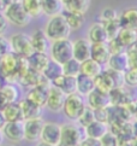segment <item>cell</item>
Instances as JSON below:
<instances>
[{
	"label": "cell",
	"instance_id": "1",
	"mask_svg": "<svg viewBox=\"0 0 137 146\" xmlns=\"http://www.w3.org/2000/svg\"><path fill=\"white\" fill-rule=\"evenodd\" d=\"M43 32L51 41H55V40L68 38L71 34V29L68 27L65 17L61 13L53 17H49V19L46 22Z\"/></svg>",
	"mask_w": 137,
	"mask_h": 146
},
{
	"label": "cell",
	"instance_id": "2",
	"mask_svg": "<svg viewBox=\"0 0 137 146\" xmlns=\"http://www.w3.org/2000/svg\"><path fill=\"white\" fill-rule=\"evenodd\" d=\"M3 15L7 19V22L10 24H13L16 27L24 28L27 25H29L31 22V17L24 10L23 5L20 4V0L9 5L6 7H4Z\"/></svg>",
	"mask_w": 137,
	"mask_h": 146
},
{
	"label": "cell",
	"instance_id": "3",
	"mask_svg": "<svg viewBox=\"0 0 137 146\" xmlns=\"http://www.w3.org/2000/svg\"><path fill=\"white\" fill-rule=\"evenodd\" d=\"M87 106L88 105L87 102L84 100V97L78 94V93H73V94L66 96L61 111L64 112L65 117H67L68 119L77 121Z\"/></svg>",
	"mask_w": 137,
	"mask_h": 146
},
{
	"label": "cell",
	"instance_id": "4",
	"mask_svg": "<svg viewBox=\"0 0 137 146\" xmlns=\"http://www.w3.org/2000/svg\"><path fill=\"white\" fill-rule=\"evenodd\" d=\"M86 138L84 128L80 124L65 123L61 124L60 143L58 146H80L81 141Z\"/></svg>",
	"mask_w": 137,
	"mask_h": 146
},
{
	"label": "cell",
	"instance_id": "5",
	"mask_svg": "<svg viewBox=\"0 0 137 146\" xmlns=\"http://www.w3.org/2000/svg\"><path fill=\"white\" fill-rule=\"evenodd\" d=\"M73 58L72 52V41L66 39H60L52 41L51 44V59H53L60 64L66 63L67 60Z\"/></svg>",
	"mask_w": 137,
	"mask_h": 146
},
{
	"label": "cell",
	"instance_id": "6",
	"mask_svg": "<svg viewBox=\"0 0 137 146\" xmlns=\"http://www.w3.org/2000/svg\"><path fill=\"white\" fill-rule=\"evenodd\" d=\"M10 42H11V50L14 54L28 58L29 56L34 53V48L30 41V35L28 34L14 33L10 39Z\"/></svg>",
	"mask_w": 137,
	"mask_h": 146
},
{
	"label": "cell",
	"instance_id": "7",
	"mask_svg": "<svg viewBox=\"0 0 137 146\" xmlns=\"http://www.w3.org/2000/svg\"><path fill=\"white\" fill-rule=\"evenodd\" d=\"M19 56L14 54L13 52L0 57V74L4 79L12 80L17 77V66H18Z\"/></svg>",
	"mask_w": 137,
	"mask_h": 146
},
{
	"label": "cell",
	"instance_id": "8",
	"mask_svg": "<svg viewBox=\"0 0 137 146\" xmlns=\"http://www.w3.org/2000/svg\"><path fill=\"white\" fill-rule=\"evenodd\" d=\"M45 121L40 118L24 121V140L28 143H39L41 140V133Z\"/></svg>",
	"mask_w": 137,
	"mask_h": 146
},
{
	"label": "cell",
	"instance_id": "9",
	"mask_svg": "<svg viewBox=\"0 0 137 146\" xmlns=\"http://www.w3.org/2000/svg\"><path fill=\"white\" fill-rule=\"evenodd\" d=\"M1 132L10 143H20L22 140H24V121L6 122Z\"/></svg>",
	"mask_w": 137,
	"mask_h": 146
},
{
	"label": "cell",
	"instance_id": "10",
	"mask_svg": "<svg viewBox=\"0 0 137 146\" xmlns=\"http://www.w3.org/2000/svg\"><path fill=\"white\" fill-rule=\"evenodd\" d=\"M61 124L57 122H45L41 133V141L58 146L60 143Z\"/></svg>",
	"mask_w": 137,
	"mask_h": 146
},
{
	"label": "cell",
	"instance_id": "11",
	"mask_svg": "<svg viewBox=\"0 0 137 146\" xmlns=\"http://www.w3.org/2000/svg\"><path fill=\"white\" fill-rule=\"evenodd\" d=\"M66 96L63 93L59 88L51 86L48 90V96H47L46 108L52 112H59L63 110Z\"/></svg>",
	"mask_w": 137,
	"mask_h": 146
},
{
	"label": "cell",
	"instance_id": "12",
	"mask_svg": "<svg viewBox=\"0 0 137 146\" xmlns=\"http://www.w3.org/2000/svg\"><path fill=\"white\" fill-rule=\"evenodd\" d=\"M90 48H92V42L88 39L81 38L72 41L73 58L78 60L80 63H83V62L90 58Z\"/></svg>",
	"mask_w": 137,
	"mask_h": 146
},
{
	"label": "cell",
	"instance_id": "13",
	"mask_svg": "<svg viewBox=\"0 0 137 146\" xmlns=\"http://www.w3.org/2000/svg\"><path fill=\"white\" fill-rule=\"evenodd\" d=\"M87 105L90 109H93V110L106 109V108L112 106L109 93H105L99 90H94L87 97Z\"/></svg>",
	"mask_w": 137,
	"mask_h": 146
},
{
	"label": "cell",
	"instance_id": "14",
	"mask_svg": "<svg viewBox=\"0 0 137 146\" xmlns=\"http://www.w3.org/2000/svg\"><path fill=\"white\" fill-rule=\"evenodd\" d=\"M51 87V86H49ZM49 87L47 86H36V87H31L29 88V91L27 93L25 99L29 100L30 103L35 104L39 108H43L46 106V102H47V96H48V90Z\"/></svg>",
	"mask_w": 137,
	"mask_h": 146
},
{
	"label": "cell",
	"instance_id": "15",
	"mask_svg": "<svg viewBox=\"0 0 137 146\" xmlns=\"http://www.w3.org/2000/svg\"><path fill=\"white\" fill-rule=\"evenodd\" d=\"M51 85L57 87V88H59V90L64 93L65 96H70V94H73V93H77L76 77L61 75L59 79H57L55 81H53Z\"/></svg>",
	"mask_w": 137,
	"mask_h": 146
},
{
	"label": "cell",
	"instance_id": "16",
	"mask_svg": "<svg viewBox=\"0 0 137 146\" xmlns=\"http://www.w3.org/2000/svg\"><path fill=\"white\" fill-rule=\"evenodd\" d=\"M30 41H31V45H33L34 52H43V53H46L47 50L51 47L49 45L51 40L47 38L45 32L41 29L34 30L33 34L30 35Z\"/></svg>",
	"mask_w": 137,
	"mask_h": 146
},
{
	"label": "cell",
	"instance_id": "17",
	"mask_svg": "<svg viewBox=\"0 0 137 146\" xmlns=\"http://www.w3.org/2000/svg\"><path fill=\"white\" fill-rule=\"evenodd\" d=\"M108 132H109L108 123H105V122H101V121H96V119L93 123H90L89 126H87L86 128H84L86 137L93 138V139H99V140H101Z\"/></svg>",
	"mask_w": 137,
	"mask_h": 146
},
{
	"label": "cell",
	"instance_id": "18",
	"mask_svg": "<svg viewBox=\"0 0 137 146\" xmlns=\"http://www.w3.org/2000/svg\"><path fill=\"white\" fill-rule=\"evenodd\" d=\"M111 57V53L108 51L107 44L102 42V44H92V48H90V58L97 62L99 64L105 65L108 63V59Z\"/></svg>",
	"mask_w": 137,
	"mask_h": 146
},
{
	"label": "cell",
	"instance_id": "19",
	"mask_svg": "<svg viewBox=\"0 0 137 146\" xmlns=\"http://www.w3.org/2000/svg\"><path fill=\"white\" fill-rule=\"evenodd\" d=\"M108 69H112L115 70L118 72H124L126 71L130 68L129 65V58H128V54L126 52H122V53H117V54H112L108 59Z\"/></svg>",
	"mask_w": 137,
	"mask_h": 146
},
{
	"label": "cell",
	"instance_id": "20",
	"mask_svg": "<svg viewBox=\"0 0 137 146\" xmlns=\"http://www.w3.org/2000/svg\"><path fill=\"white\" fill-rule=\"evenodd\" d=\"M88 40L92 44H102V42H107L108 36L106 33L102 23H94L90 25V28L88 30Z\"/></svg>",
	"mask_w": 137,
	"mask_h": 146
},
{
	"label": "cell",
	"instance_id": "21",
	"mask_svg": "<svg viewBox=\"0 0 137 146\" xmlns=\"http://www.w3.org/2000/svg\"><path fill=\"white\" fill-rule=\"evenodd\" d=\"M119 23L122 28L137 30V9H126L119 15Z\"/></svg>",
	"mask_w": 137,
	"mask_h": 146
},
{
	"label": "cell",
	"instance_id": "22",
	"mask_svg": "<svg viewBox=\"0 0 137 146\" xmlns=\"http://www.w3.org/2000/svg\"><path fill=\"white\" fill-rule=\"evenodd\" d=\"M49 60L51 58L47 56V53H43V52H34L33 54L28 57L29 68L34 71L41 72V74Z\"/></svg>",
	"mask_w": 137,
	"mask_h": 146
},
{
	"label": "cell",
	"instance_id": "23",
	"mask_svg": "<svg viewBox=\"0 0 137 146\" xmlns=\"http://www.w3.org/2000/svg\"><path fill=\"white\" fill-rule=\"evenodd\" d=\"M20 110H22V115H23V119L27 121V119H34V118H40L42 117V108L36 106L35 104L30 103L27 99H23L19 103Z\"/></svg>",
	"mask_w": 137,
	"mask_h": 146
},
{
	"label": "cell",
	"instance_id": "24",
	"mask_svg": "<svg viewBox=\"0 0 137 146\" xmlns=\"http://www.w3.org/2000/svg\"><path fill=\"white\" fill-rule=\"evenodd\" d=\"M111 104L112 106H126L131 104V99L128 96L125 87H115L109 92Z\"/></svg>",
	"mask_w": 137,
	"mask_h": 146
},
{
	"label": "cell",
	"instance_id": "25",
	"mask_svg": "<svg viewBox=\"0 0 137 146\" xmlns=\"http://www.w3.org/2000/svg\"><path fill=\"white\" fill-rule=\"evenodd\" d=\"M42 13L48 17H53L64 12L63 0H41Z\"/></svg>",
	"mask_w": 137,
	"mask_h": 146
},
{
	"label": "cell",
	"instance_id": "26",
	"mask_svg": "<svg viewBox=\"0 0 137 146\" xmlns=\"http://www.w3.org/2000/svg\"><path fill=\"white\" fill-rule=\"evenodd\" d=\"M77 82V93L83 97H88L90 93L95 90V82L94 79L89 77L84 74H80L76 77Z\"/></svg>",
	"mask_w": 137,
	"mask_h": 146
},
{
	"label": "cell",
	"instance_id": "27",
	"mask_svg": "<svg viewBox=\"0 0 137 146\" xmlns=\"http://www.w3.org/2000/svg\"><path fill=\"white\" fill-rule=\"evenodd\" d=\"M1 112L5 117V121L6 122H16V121H24L23 119V115H22V110H20V106L18 103H10L6 104L3 109Z\"/></svg>",
	"mask_w": 137,
	"mask_h": 146
},
{
	"label": "cell",
	"instance_id": "28",
	"mask_svg": "<svg viewBox=\"0 0 137 146\" xmlns=\"http://www.w3.org/2000/svg\"><path fill=\"white\" fill-rule=\"evenodd\" d=\"M65 11H71L81 15H86V12L90 7L92 0H63Z\"/></svg>",
	"mask_w": 137,
	"mask_h": 146
},
{
	"label": "cell",
	"instance_id": "29",
	"mask_svg": "<svg viewBox=\"0 0 137 146\" xmlns=\"http://www.w3.org/2000/svg\"><path fill=\"white\" fill-rule=\"evenodd\" d=\"M42 75L45 76V79H47L52 83L57 79H59L61 75H64L63 74V64L51 59L48 62V64H47L46 68L43 69V71H42Z\"/></svg>",
	"mask_w": 137,
	"mask_h": 146
},
{
	"label": "cell",
	"instance_id": "30",
	"mask_svg": "<svg viewBox=\"0 0 137 146\" xmlns=\"http://www.w3.org/2000/svg\"><path fill=\"white\" fill-rule=\"evenodd\" d=\"M94 82H95V90H99L105 93H109L113 88H115L114 82L112 80V77H111V75L107 72V70L102 71L100 75H97L94 79Z\"/></svg>",
	"mask_w": 137,
	"mask_h": 146
},
{
	"label": "cell",
	"instance_id": "31",
	"mask_svg": "<svg viewBox=\"0 0 137 146\" xmlns=\"http://www.w3.org/2000/svg\"><path fill=\"white\" fill-rule=\"evenodd\" d=\"M102 65L99 64L97 62H95L94 59L89 58L86 62L81 63V74H84L92 79H95L97 75H100L102 72Z\"/></svg>",
	"mask_w": 137,
	"mask_h": 146
},
{
	"label": "cell",
	"instance_id": "32",
	"mask_svg": "<svg viewBox=\"0 0 137 146\" xmlns=\"http://www.w3.org/2000/svg\"><path fill=\"white\" fill-rule=\"evenodd\" d=\"M63 16L65 17L66 22H67L68 27H70L71 30L81 29L83 27V24L86 23L84 15H81V13H76V12H71V11H65V10H64Z\"/></svg>",
	"mask_w": 137,
	"mask_h": 146
},
{
	"label": "cell",
	"instance_id": "33",
	"mask_svg": "<svg viewBox=\"0 0 137 146\" xmlns=\"http://www.w3.org/2000/svg\"><path fill=\"white\" fill-rule=\"evenodd\" d=\"M0 93L4 97L5 102L7 104L10 103H17V99L19 97L18 88L13 83H5L4 86L0 87Z\"/></svg>",
	"mask_w": 137,
	"mask_h": 146
},
{
	"label": "cell",
	"instance_id": "34",
	"mask_svg": "<svg viewBox=\"0 0 137 146\" xmlns=\"http://www.w3.org/2000/svg\"><path fill=\"white\" fill-rule=\"evenodd\" d=\"M20 4L23 5L24 10L31 18L39 17L42 13L41 0H20Z\"/></svg>",
	"mask_w": 137,
	"mask_h": 146
},
{
	"label": "cell",
	"instance_id": "35",
	"mask_svg": "<svg viewBox=\"0 0 137 146\" xmlns=\"http://www.w3.org/2000/svg\"><path fill=\"white\" fill-rule=\"evenodd\" d=\"M117 38L126 50L130 45H132L135 41H137V32L136 30H132V29L122 28Z\"/></svg>",
	"mask_w": 137,
	"mask_h": 146
},
{
	"label": "cell",
	"instance_id": "36",
	"mask_svg": "<svg viewBox=\"0 0 137 146\" xmlns=\"http://www.w3.org/2000/svg\"><path fill=\"white\" fill-rule=\"evenodd\" d=\"M63 74L71 77H77L81 74V63L75 58L67 60L63 64Z\"/></svg>",
	"mask_w": 137,
	"mask_h": 146
},
{
	"label": "cell",
	"instance_id": "37",
	"mask_svg": "<svg viewBox=\"0 0 137 146\" xmlns=\"http://www.w3.org/2000/svg\"><path fill=\"white\" fill-rule=\"evenodd\" d=\"M95 121V113H94V110L90 109L89 106L86 108V110L83 111V113L80 116V118L77 119L78 124L82 127V128H86L87 126H89L90 123H93Z\"/></svg>",
	"mask_w": 137,
	"mask_h": 146
},
{
	"label": "cell",
	"instance_id": "38",
	"mask_svg": "<svg viewBox=\"0 0 137 146\" xmlns=\"http://www.w3.org/2000/svg\"><path fill=\"white\" fill-rule=\"evenodd\" d=\"M103 27L106 29V33H107V36H108V40L109 39H113V38H117L120 29V23H119V17L114 21H111V22H107V23H103Z\"/></svg>",
	"mask_w": 137,
	"mask_h": 146
},
{
	"label": "cell",
	"instance_id": "39",
	"mask_svg": "<svg viewBox=\"0 0 137 146\" xmlns=\"http://www.w3.org/2000/svg\"><path fill=\"white\" fill-rule=\"evenodd\" d=\"M119 17V15L117 13V10L113 7H105L101 13H100V23H107L111 22V21H114Z\"/></svg>",
	"mask_w": 137,
	"mask_h": 146
},
{
	"label": "cell",
	"instance_id": "40",
	"mask_svg": "<svg viewBox=\"0 0 137 146\" xmlns=\"http://www.w3.org/2000/svg\"><path fill=\"white\" fill-rule=\"evenodd\" d=\"M107 47L111 56L112 54H117V53H122V52H125V47L122 45V42L118 40V38H113L107 40Z\"/></svg>",
	"mask_w": 137,
	"mask_h": 146
},
{
	"label": "cell",
	"instance_id": "41",
	"mask_svg": "<svg viewBox=\"0 0 137 146\" xmlns=\"http://www.w3.org/2000/svg\"><path fill=\"white\" fill-rule=\"evenodd\" d=\"M125 52H126V54H128L130 68L137 69V41H135L132 45H130L129 47L125 50Z\"/></svg>",
	"mask_w": 137,
	"mask_h": 146
},
{
	"label": "cell",
	"instance_id": "42",
	"mask_svg": "<svg viewBox=\"0 0 137 146\" xmlns=\"http://www.w3.org/2000/svg\"><path fill=\"white\" fill-rule=\"evenodd\" d=\"M124 83L128 86H137V69L134 68H129L128 70L124 72Z\"/></svg>",
	"mask_w": 137,
	"mask_h": 146
},
{
	"label": "cell",
	"instance_id": "43",
	"mask_svg": "<svg viewBox=\"0 0 137 146\" xmlns=\"http://www.w3.org/2000/svg\"><path fill=\"white\" fill-rule=\"evenodd\" d=\"M102 146H118V137L113 132H109L101 139Z\"/></svg>",
	"mask_w": 137,
	"mask_h": 146
},
{
	"label": "cell",
	"instance_id": "44",
	"mask_svg": "<svg viewBox=\"0 0 137 146\" xmlns=\"http://www.w3.org/2000/svg\"><path fill=\"white\" fill-rule=\"evenodd\" d=\"M10 52H12L10 39L5 38L4 35H0V57L7 54Z\"/></svg>",
	"mask_w": 137,
	"mask_h": 146
},
{
	"label": "cell",
	"instance_id": "45",
	"mask_svg": "<svg viewBox=\"0 0 137 146\" xmlns=\"http://www.w3.org/2000/svg\"><path fill=\"white\" fill-rule=\"evenodd\" d=\"M80 146H102V143H101V140H99V139H93V138L86 137L81 141Z\"/></svg>",
	"mask_w": 137,
	"mask_h": 146
},
{
	"label": "cell",
	"instance_id": "46",
	"mask_svg": "<svg viewBox=\"0 0 137 146\" xmlns=\"http://www.w3.org/2000/svg\"><path fill=\"white\" fill-rule=\"evenodd\" d=\"M9 22L7 19L5 18V16L3 13H0V35H4L5 33H6V30L9 28Z\"/></svg>",
	"mask_w": 137,
	"mask_h": 146
},
{
	"label": "cell",
	"instance_id": "47",
	"mask_svg": "<svg viewBox=\"0 0 137 146\" xmlns=\"http://www.w3.org/2000/svg\"><path fill=\"white\" fill-rule=\"evenodd\" d=\"M129 108H130V110H131V113H132V116L135 117V119L137 121V102L129 104Z\"/></svg>",
	"mask_w": 137,
	"mask_h": 146
},
{
	"label": "cell",
	"instance_id": "48",
	"mask_svg": "<svg viewBox=\"0 0 137 146\" xmlns=\"http://www.w3.org/2000/svg\"><path fill=\"white\" fill-rule=\"evenodd\" d=\"M16 1H19V0H0V4L3 5V9H4V7L9 6V5L16 3Z\"/></svg>",
	"mask_w": 137,
	"mask_h": 146
},
{
	"label": "cell",
	"instance_id": "49",
	"mask_svg": "<svg viewBox=\"0 0 137 146\" xmlns=\"http://www.w3.org/2000/svg\"><path fill=\"white\" fill-rule=\"evenodd\" d=\"M5 123H6V121H5L4 115H3L1 110H0V129H3V127L5 126Z\"/></svg>",
	"mask_w": 137,
	"mask_h": 146
},
{
	"label": "cell",
	"instance_id": "50",
	"mask_svg": "<svg viewBox=\"0 0 137 146\" xmlns=\"http://www.w3.org/2000/svg\"><path fill=\"white\" fill-rule=\"evenodd\" d=\"M36 146H55V145H52V144H48V143H45V141H40L36 144Z\"/></svg>",
	"mask_w": 137,
	"mask_h": 146
},
{
	"label": "cell",
	"instance_id": "51",
	"mask_svg": "<svg viewBox=\"0 0 137 146\" xmlns=\"http://www.w3.org/2000/svg\"><path fill=\"white\" fill-rule=\"evenodd\" d=\"M0 146H16V145L12 144V143H9V144H3V145H0Z\"/></svg>",
	"mask_w": 137,
	"mask_h": 146
},
{
	"label": "cell",
	"instance_id": "52",
	"mask_svg": "<svg viewBox=\"0 0 137 146\" xmlns=\"http://www.w3.org/2000/svg\"><path fill=\"white\" fill-rule=\"evenodd\" d=\"M1 139H3V132H1V129H0V143H1Z\"/></svg>",
	"mask_w": 137,
	"mask_h": 146
},
{
	"label": "cell",
	"instance_id": "53",
	"mask_svg": "<svg viewBox=\"0 0 137 146\" xmlns=\"http://www.w3.org/2000/svg\"><path fill=\"white\" fill-rule=\"evenodd\" d=\"M136 32H137V30H136Z\"/></svg>",
	"mask_w": 137,
	"mask_h": 146
}]
</instances>
